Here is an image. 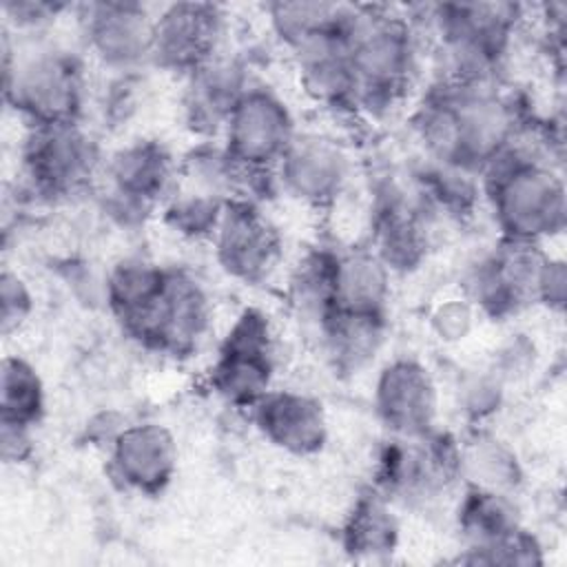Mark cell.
<instances>
[{"instance_id":"cell-1","label":"cell","mask_w":567,"mask_h":567,"mask_svg":"<svg viewBox=\"0 0 567 567\" xmlns=\"http://www.w3.org/2000/svg\"><path fill=\"white\" fill-rule=\"evenodd\" d=\"M346 40L357 106H392L416 73L421 31L414 18L383 7H346Z\"/></svg>"},{"instance_id":"cell-2","label":"cell","mask_w":567,"mask_h":567,"mask_svg":"<svg viewBox=\"0 0 567 567\" xmlns=\"http://www.w3.org/2000/svg\"><path fill=\"white\" fill-rule=\"evenodd\" d=\"M481 175L503 239L540 244L563 230V179L532 148L514 140Z\"/></svg>"},{"instance_id":"cell-3","label":"cell","mask_w":567,"mask_h":567,"mask_svg":"<svg viewBox=\"0 0 567 567\" xmlns=\"http://www.w3.org/2000/svg\"><path fill=\"white\" fill-rule=\"evenodd\" d=\"M11 42L2 38V71L7 102L29 124L80 122L84 97V73L78 58L55 44L22 35Z\"/></svg>"},{"instance_id":"cell-4","label":"cell","mask_w":567,"mask_h":567,"mask_svg":"<svg viewBox=\"0 0 567 567\" xmlns=\"http://www.w3.org/2000/svg\"><path fill=\"white\" fill-rule=\"evenodd\" d=\"M221 148L244 173H272L297 135L286 102L266 86L250 84L228 113Z\"/></svg>"},{"instance_id":"cell-5","label":"cell","mask_w":567,"mask_h":567,"mask_svg":"<svg viewBox=\"0 0 567 567\" xmlns=\"http://www.w3.org/2000/svg\"><path fill=\"white\" fill-rule=\"evenodd\" d=\"M272 332L264 312L248 308L230 326L210 370L213 390L235 408H252L270 390Z\"/></svg>"},{"instance_id":"cell-6","label":"cell","mask_w":567,"mask_h":567,"mask_svg":"<svg viewBox=\"0 0 567 567\" xmlns=\"http://www.w3.org/2000/svg\"><path fill=\"white\" fill-rule=\"evenodd\" d=\"M100 164L97 148L80 122L31 124L22 166L40 195H69L91 182Z\"/></svg>"},{"instance_id":"cell-7","label":"cell","mask_w":567,"mask_h":567,"mask_svg":"<svg viewBox=\"0 0 567 567\" xmlns=\"http://www.w3.org/2000/svg\"><path fill=\"white\" fill-rule=\"evenodd\" d=\"M86 51L106 69L135 71L153 58L155 13L137 2H91L80 7Z\"/></svg>"},{"instance_id":"cell-8","label":"cell","mask_w":567,"mask_h":567,"mask_svg":"<svg viewBox=\"0 0 567 567\" xmlns=\"http://www.w3.org/2000/svg\"><path fill=\"white\" fill-rule=\"evenodd\" d=\"M224 18L221 9L208 2H177L159 9L153 24L151 62L186 75L193 73L221 51Z\"/></svg>"},{"instance_id":"cell-9","label":"cell","mask_w":567,"mask_h":567,"mask_svg":"<svg viewBox=\"0 0 567 567\" xmlns=\"http://www.w3.org/2000/svg\"><path fill=\"white\" fill-rule=\"evenodd\" d=\"M281 188L299 202L326 206L337 202L350 179L346 148L323 133H299L275 166Z\"/></svg>"},{"instance_id":"cell-10","label":"cell","mask_w":567,"mask_h":567,"mask_svg":"<svg viewBox=\"0 0 567 567\" xmlns=\"http://www.w3.org/2000/svg\"><path fill=\"white\" fill-rule=\"evenodd\" d=\"M208 326L210 303L199 281L184 270H168L159 301L131 334L148 348L184 354L197 346Z\"/></svg>"},{"instance_id":"cell-11","label":"cell","mask_w":567,"mask_h":567,"mask_svg":"<svg viewBox=\"0 0 567 567\" xmlns=\"http://www.w3.org/2000/svg\"><path fill=\"white\" fill-rule=\"evenodd\" d=\"M210 239L221 270L246 284L268 277L279 257L275 228L248 199H230L226 204Z\"/></svg>"},{"instance_id":"cell-12","label":"cell","mask_w":567,"mask_h":567,"mask_svg":"<svg viewBox=\"0 0 567 567\" xmlns=\"http://www.w3.org/2000/svg\"><path fill=\"white\" fill-rule=\"evenodd\" d=\"M111 204L115 213L133 219L166 202L177 186V166L168 151L153 140H140L122 146L109 162Z\"/></svg>"},{"instance_id":"cell-13","label":"cell","mask_w":567,"mask_h":567,"mask_svg":"<svg viewBox=\"0 0 567 567\" xmlns=\"http://www.w3.org/2000/svg\"><path fill=\"white\" fill-rule=\"evenodd\" d=\"M374 408L394 436H421L434 430L439 392L432 374L414 359L390 361L374 383Z\"/></svg>"},{"instance_id":"cell-14","label":"cell","mask_w":567,"mask_h":567,"mask_svg":"<svg viewBox=\"0 0 567 567\" xmlns=\"http://www.w3.org/2000/svg\"><path fill=\"white\" fill-rule=\"evenodd\" d=\"M111 445V470L131 489L162 492L177 467L173 434L159 423L124 425Z\"/></svg>"},{"instance_id":"cell-15","label":"cell","mask_w":567,"mask_h":567,"mask_svg":"<svg viewBox=\"0 0 567 567\" xmlns=\"http://www.w3.org/2000/svg\"><path fill=\"white\" fill-rule=\"evenodd\" d=\"M259 432L277 447L290 454H315L328 436L323 405L295 390H268L252 408Z\"/></svg>"},{"instance_id":"cell-16","label":"cell","mask_w":567,"mask_h":567,"mask_svg":"<svg viewBox=\"0 0 567 567\" xmlns=\"http://www.w3.org/2000/svg\"><path fill=\"white\" fill-rule=\"evenodd\" d=\"M390 297V268L372 248L332 250L330 312L385 315Z\"/></svg>"},{"instance_id":"cell-17","label":"cell","mask_w":567,"mask_h":567,"mask_svg":"<svg viewBox=\"0 0 567 567\" xmlns=\"http://www.w3.org/2000/svg\"><path fill=\"white\" fill-rule=\"evenodd\" d=\"M250 86L244 64L224 51H217L193 73H188L186 111L190 124L206 133H217L237 100Z\"/></svg>"},{"instance_id":"cell-18","label":"cell","mask_w":567,"mask_h":567,"mask_svg":"<svg viewBox=\"0 0 567 567\" xmlns=\"http://www.w3.org/2000/svg\"><path fill=\"white\" fill-rule=\"evenodd\" d=\"M168 270L142 257H128L113 266L106 277L104 292L117 319L133 332L159 301Z\"/></svg>"},{"instance_id":"cell-19","label":"cell","mask_w":567,"mask_h":567,"mask_svg":"<svg viewBox=\"0 0 567 567\" xmlns=\"http://www.w3.org/2000/svg\"><path fill=\"white\" fill-rule=\"evenodd\" d=\"M321 341L341 370H359L379 350L383 341L385 315H357V312H328L317 326Z\"/></svg>"},{"instance_id":"cell-20","label":"cell","mask_w":567,"mask_h":567,"mask_svg":"<svg viewBox=\"0 0 567 567\" xmlns=\"http://www.w3.org/2000/svg\"><path fill=\"white\" fill-rule=\"evenodd\" d=\"M458 523L472 543V551L487 549L520 529L518 512L509 494L474 485H470L458 507Z\"/></svg>"},{"instance_id":"cell-21","label":"cell","mask_w":567,"mask_h":567,"mask_svg":"<svg viewBox=\"0 0 567 567\" xmlns=\"http://www.w3.org/2000/svg\"><path fill=\"white\" fill-rule=\"evenodd\" d=\"M458 456L461 474H465L474 487L509 494L520 481L514 452L494 436L476 432L465 445H458Z\"/></svg>"},{"instance_id":"cell-22","label":"cell","mask_w":567,"mask_h":567,"mask_svg":"<svg viewBox=\"0 0 567 567\" xmlns=\"http://www.w3.org/2000/svg\"><path fill=\"white\" fill-rule=\"evenodd\" d=\"M0 423L33 427L44 412V385L38 370L22 357L2 359L0 379Z\"/></svg>"},{"instance_id":"cell-23","label":"cell","mask_w":567,"mask_h":567,"mask_svg":"<svg viewBox=\"0 0 567 567\" xmlns=\"http://www.w3.org/2000/svg\"><path fill=\"white\" fill-rule=\"evenodd\" d=\"M346 547L357 554H381L394 547L396 520L390 512L388 496L381 492L365 494L357 501L346 529Z\"/></svg>"},{"instance_id":"cell-24","label":"cell","mask_w":567,"mask_h":567,"mask_svg":"<svg viewBox=\"0 0 567 567\" xmlns=\"http://www.w3.org/2000/svg\"><path fill=\"white\" fill-rule=\"evenodd\" d=\"M228 199L186 184L168 195L164 217L184 237H213Z\"/></svg>"},{"instance_id":"cell-25","label":"cell","mask_w":567,"mask_h":567,"mask_svg":"<svg viewBox=\"0 0 567 567\" xmlns=\"http://www.w3.org/2000/svg\"><path fill=\"white\" fill-rule=\"evenodd\" d=\"M341 11L332 2H275L268 4V22L272 33L292 51L297 44L330 27Z\"/></svg>"},{"instance_id":"cell-26","label":"cell","mask_w":567,"mask_h":567,"mask_svg":"<svg viewBox=\"0 0 567 567\" xmlns=\"http://www.w3.org/2000/svg\"><path fill=\"white\" fill-rule=\"evenodd\" d=\"M33 312V297L27 286V281L4 268L0 277V323H2V334L9 337L18 332L31 317Z\"/></svg>"},{"instance_id":"cell-27","label":"cell","mask_w":567,"mask_h":567,"mask_svg":"<svg viewBox=\"0 0 567 567\" xmlns=\"http://www.w3.org/2000/svg\"><path fill=\"white\" fill-rule=\"evenodd\" d=\"M474 310L470 299H447L432 312V328L443 341H461L474 326Z\"/></svg>"},{"instance_id":"cell-28","label":"cell","mask_w":567,"mask_h":567,"mask_svg":"<svg viewBox=\"0 0 567 567\" xmlns=\"http://www.w3.org/2000/svg\"><path fill=\"white\" fill-rule=\"evenodd\" d=\"M501 388H503V379H498L494 370L470 377L463 383V390H461L463 410L476 421L483 419L485 414H489L498 405Z\"/></svg>"},{"instance_id":"cell-29","label":"cell","mask_w":567,"mask_h":567,"mask_svg":"<svg viewBox=\"0 0 567 567\" xmlns=\"http://www.w3.org/2000/svg\"><path fill=\"white\" fill-rule=\"evenodd\" d=\"M31 454V427L2 423V456L7 463H22Z\"/></svg>"}]
</instances>
